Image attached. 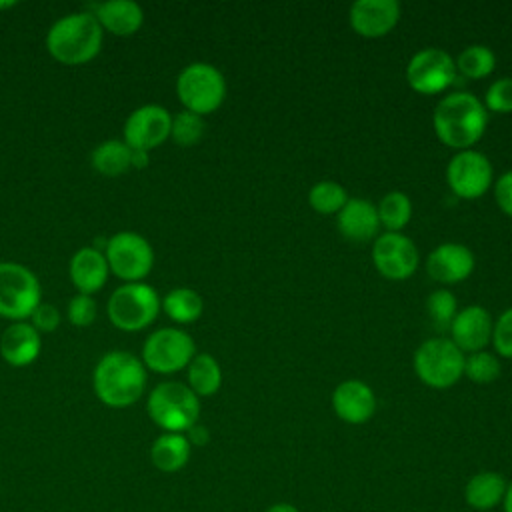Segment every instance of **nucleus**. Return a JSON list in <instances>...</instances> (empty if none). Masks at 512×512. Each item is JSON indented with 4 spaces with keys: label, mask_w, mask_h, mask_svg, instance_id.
<instances>
[{
    "label": "nucleus",
    "mask_w": 512,
    "mask_h": 512,
    "mask_svg": "<svg viewBox=\"0 0 512 512\" xmlns=\"http://www.w3.org/2000/svg\"><path fill=\"white\" fill-rule=\"evenodd\" d=\"M92 388L102 404L110 408H128L144 394L146 366L142 358L132 352H106L92 372Z\"/></svg>",
    "instance_id": "1"
},
{
    "label": "nucleus",
    "mask_w": 512,
    "mask_h": 512,
    "mask_svg": "<svg viewBox=\"0 0 512 512\" xmlns=\"http://www.w3.org/2000/svg\"><path fill=\"white\" fill-rule=\"evenodd\" d=\"M488 122V112L482 100L472 92H450L434 108L432 124L436 136L450 148L466 150L476 144Z\"/></svg>",
    "instance_id": "2"
},
{
    "label": "nucleus",
    "mask_w": 512,
    "mask_h": 512,
    "mask_svg": "<svg viewBox=\"0 0 512 512\" xmlns=\"http://www.w3.org/2000/svg\"><path fill=\"white\" fill-rule=\"evenodd\" d=\"M102 40L104 30L90 10L72 12L50 26L46 34V50L60 64L78 66L98 56Z\"/></svg>",
    "instance_id": "3"
},
{
    "label": "nucleus",
    "mask_w": 512,
    "mask_h": 512,
    "mask_svg": "<svg viewBox=\"0 0 512 512\" xmlns=\"http://www.w3.org/2000/svg\"><path fill=\"white\" fill-rule=\"evenodd\" d=\"M146 410L152 422L164 432L182 434L198 422L200 400L188 384L168 380L152 388L146 400Z\"/></svg>",
    "instance_id": "4"
},
{
    "label": "nucleus",
    "mask_w": 512,
    "mask_h": 512,
    "mask_svg": "<svg viewBox=\"0 0 512 512\" xmlns=\"http://www.w3.org/2000/svg\"><path fill=\"white\" fill-rule=\"evenodd\" d=\"M160 306L162 300L150 284L126 282L110 294L106 314L118 330L138 332L156 320Z\"/></svg>",
    "instance_id": "5"
},
{
    "label": "nucleus",
    "mask_w": 512,
    "mask_h": 512,
    "mask_svg": "<svg viewBox=\"0 0 512 512\" xmlns=\"http://www.w3.org/2000/svg\"><path fill=\"white\" fill-rule=\"evenodd\" d=\"M176 94L184 104V110L200 116L210 114L224 102V74L208 62H192L180 70L176 78Z\"/></svg>",
    "instance_id": "6"
},
{
    "label": "nucleus",
    "mask_w": 512,
    "mask_h": 512,
    "mask_svg": "<svg viewBox=\"0 0 512 512\" xmlns=\"http://www.w3.org/2000/svg\"><path fill=\"white\" fill-rule=\"evenodd\" d=\"M414 370L424 384L450 388L464 374V352L450 338H428L414 352Z\"/></svg>",
    "instance_id": "7"
},
{
    "label": "nucleus",
    "mask_w": 512,
    "mask_h": 512,
    "mask_svg": "<svg viewBox=\"0 0 512 512\" xmlns=\"http://www.w3.org/2000/svg\"><path fill=\"white\" fill-rule=\"evenodd\" d=\"M42 302L36 274L18 262H0V316L22 322Z\"/></svg>",
    "instance_id": "8"
},
{
    "label": "nucleus",
    "mask_w": 512,
    "mask_h": 512,
    "mask_svg": "<svg viewBox=\"0 0 512 512\" xmlns=\"http://www.w3.org/2000/svg\"><path fill=\"white\" fill-rule=\"evenodd\" d=\"M104 256L114 276L126 282H142L154 266V250L150 242L130 230L116 232L106 240Z\"/></svg>",
    "instance_id": "9"
},
{
    "label": "nucleus",
    "mask_w": 512,
    "mask_h": 512,
    "mask_svg": "<svg viewBox=\"0 0 512 512\" xmlns=\"http://www.w3.org/2000/svg\"><path fill=\"white\" fill-rule=\"evenodd\" d=\"M196 354L192 336L180 328H160L152 332L142 346V362L158 374H172L190 364Z\"/></svg>",
    "instance_id": "10"
},
{
    "label": "nucleus",
    "mask_w": 512,
    "mask_h": 512,
    "mask_svg": "<svg viewBox=\"0 0 512 512\" xmlns=\"http://www.w3.org/2000/svg\"><path fill=\"white\" fill-rule=\"evenodd\" d=\"M406 80L416 92H442L456 80V62L442 48H422L410 58L406 66Z\"/></svg>",
    "instance_id": "11"
},
{
    "label": "nucleus",
    "mask_w": 512,
    "mask_h": 512,
    "mask_svg": "<svg viewBox=\"0 0 512 512\" xmlns=\"http://www.w3.org/2000/svg\"><path fill=\"white\" fill-rule=\"evenodd\" d=\"M492 164L486 154L474 148L456 152L446 166V180L450 190L460 198H478L492 184Z\"/></svg>",
    "instance_id": "12"
},
{
    "label": "nucleus",
    "mask_w": 512,
    "mask_h": 512,
    "mask_svg": "<svg viewBox=\"0 0 512 512\" xmlns=\"http://www.w3.org/2000/svg\"><path fill=\"white\" fill-rule=\"evenodd\" d=\"M172 114L160 104L138 106L124 122V142L130 150L150 152L170 136Z\"/></svg>",
    "instance_id": "13"
},
{
    "label": "nucleus",
    "mask_w": 512,
    "mask_h": 512,
    "mask_svg": "<svg viewBox=\"0 0 512 512\" xmlns=\"http://www.w3.org/2000/svg\"><path fill=\"white\" fill-rule=\"evenodd\" d=\"M372 262L390 280H404L418 268V248L402 232H384L374 240Z\"/></svg>",
    "instance_id": "14"
},
{
    "label": "nucleus",
    "mask_w": 512,
    "mask_h": 512,
    "mask_svg": "<svg viewBox=\"0 0 512 512\" xmlns=\"http://www.w3.org/2000/svg\"><path fill=\"white\" fill-rule=\"evenodd\" d=\"M492 316L480 304H470L456 312L450 324L452 342L464 352H478L492 340Z\"/></svg>",
    "instance_id": "15"
},
{
    "label": "nucleus",
    "mask_w": 512,
    "mask_h": 512,
    "mask_svg": "<svg viewBox=\"0 0 512 512\" xmlns=\"http://www.w3.org/2000/svg\"><path fill=\"white\" fill-rule=\"evenodd\" d=\"M332 408L340 420L348 424H364L376 412V394L366 382L350 378L334 388Z\"/></svg>",
    "instance_id": "16"
},
{
    "label": "nucleus",
    "mask_w": 512,
    "mask_h": 512,
    "mask_svg": "<svg viewBox=\"0 0 512 512\" xmlns=\"http://www.w3.org/2000/svg\"><path fill=\"white\" fill-rule=\"evenodd\" d=\"M426 270L438 282H460L474 270V252L460 242H442L428 254Z\"/></svg>",
    "instance_id": "17"
},
{
    "label": "nucleus",
    "mask_w": 512,
    "mask_h": 512,
    "mask_svg": "<svg viewBox=\"0 0 512 512\" xmlns=\"http://www.w3.org/2000/svg\"><path fill=\"white\" fill-rule=\"evenodd\" d=\"M398 18V0H356L350 6V24L360 36H384L396 26Z\"/></svg>",
    "instance_id": "18"
},
{
    "label": "nucleus",
    "mask_w": 512,
    "mask_h": 512,
    "mask_svg": "<svg viewBox=\"0 0 512 512\" xmlns=\"http://www.w3.org/2000/svg\"><path fill=\"white\" fill-rule=\"evenodd\" d=\"M40 350V332L30 322H12L0 336V356L14 368L32 364Z\"/></svg>",
    "instance_id": "19"
},
{
    "label": "nucleus",
    "mask_w": 512,
    "mask_h": 512,
    "mask_svg": "<svg viewBox=\"0 0 512 512\" xmlns=\"http://www.w3.org/2000/svg\"><path fill=\"white\" fill-rule=\"evenodd\" d=\"M90 12L100 22L102 30L116 36H132L144 22V10L134 0H106L90 6Z\"/></svg>",
    "instance_id": "20"
},
{
    "label": "nucleus",
    "mask_w": 512,
    "mask_h": 512,
    "mask_svg": "<svg viewBox=\"0 0 512 512\" xmlns=\"http://www.w3.org/2000/svg\"><path fill=\"white\" fill-rule=\"evenodd\" d=\"M108 274H110V268L104 252L92 246H84L74 252L70 260V280L78 290V294L92 296L106 284Z\"/></svg>",
    "instance_id": "21"
},
{
    "label": "nucleus",
    "mask_w": 512,
    "mask_h": 512,
    "mask_svg": "<svg viewBox=\"0 0 512 512\" xmlns=\"http://www.w3.org/2000/svg\"><path fill=\"white\" fill-rule=\"evenodd\" d=\"M338 230L354 242L370 240L378 226V210L376 206L366 198H348L346 204L338 212Z\"/></svg>",
    "instance_id": "22"
},
{
    "label": "nucleus",
    "mask_w": 512,
    "mask_h": 512,
    "mask_svg": "<svg viewBox=\"0 0 512 512\" xmlns=\"http://www.w3.org/2000/svg\"><path fill=\"white\" fill-rule=\"evenodd\" d=\"M190 442L184 434L164 432L150 446V460L160 472L172 474L182 470L190 460Z\"/></svg>",
    "instance_id": "23"
},
{
    "label": "nucleus",
    "mask_w": 512,
    "mask_h": 512,
    "mask_svg": "<svg viewBox=\"0 0 512 512\" xmlns=\"http://www.w3.org/2000/svg\"><path fill=\"white\" fill-rule=\"evenodd\" d=\"M506 480L498 472H478L474 474L464 488V498L466 504L474 510H492L498 504H502L504 494H506Z\"/></svg>",
    "instance_id": "24"
},
{
    "label": "nucleus",
    "mask_w": 512,
    "mask_h": 512,
    "mask_svg": "<svg viewBox=\"0 0 512 512\" xmlns=\"http://www.w3.org/2000/svg\"><path fill=\"white\" fill-rule=\"evenodd\" d=\"M130 156H132V150L126 146L124 140H104L92 150L90 164L102 176L114 178L124 174L128 168H132Z\"/></svg>",
    "instance_id": "25"
},
{
    "label": "nucleus",
    "mask_w": 512,
    "mask_h": 512,
    "mask_svg": "<svg viewBox=\"0 0 512 512\" xmlns=\"http://www.w3.org/2000/svg\"><path fill=\"white\" fill-rule=\"evenodd\" d=\"M188 368V386L190 390L200 396H212L222 384V370L218 360L212 354L200 352L194 354Z\"/></svg>",
    "instance_id": "26"
},
{
    "label": "nucleus",
    "mask_w": 512,
    "mask_h": 512,
    "mask_svg": "<svg viewBox=\"0 0 512 512\" xmlns=\"http://www.w3.org/2000/svg\"><path fill=\"white\" fill-rule=\"evenodd\" d=\"M162 310L174 322L190 324L200 318V314L204 310V302L196 290H192L188 286H178V288H172L170 292H166V296L162 298Z\"/></svg>",
    "instance_id": "27"
},
{
    "label": "nucleus",
    "mask_w": 512,
    "mask_h": 512,
    "mask_svg": "<svg viewBox=\"0 0 512 512\" xmlns=\"http://www.w3.org/2000/svg\"><path fill=\"white\" fill-rule=\"evenodd\" d=\"M376 210L378 220L386 228V232H400L412 216V202L404 192L392 190L382 196Z\"/></svg>",
    "instance_id": "28"
},
{
    "label": "nucleus",
    "mask_w": 512,
    "mask_h": 512,
    "mask_svg": "<svg viewBox=\"0 0 512 512\" xmlns=\"http://www.w3.org/2000/svg\"><path fill=\"white\" fill-rule=\"evenodd\" d=\"M494 66L496 56L492 48L484 44H470L456 58V68L468 78H484L494 70Z\"/></svg>",
    "instance_id": "29"
},
{
    "label": "nucleus",
    "mask_w": 512,
    "mask_h": 512,
    "mask_svg": "<svg viewBox=\"0 0 512 512\" xmlns=\"http://www.w3.org/2000/svg\"><path fill=\"white\" fill-rule=\"evenodd\" d=\"M348 194L346 188L336 180H320L308 192L310 206L320 214H338L346 204Z\"/></svg>",
    "instance_id": "30"
},
{
    "label": "nucleus",
    "mask_w": 512,
    "mask_h": 512,
    "mask_svg": "<svg viewBox=\"0 0 512 512\" xmlns=\"http://www.w3.org/2000/svg\"><path fill=\"white\" fill-rule=\"evenodd\" d=\"M204 134V118L190 110H182L172 116L170 138L180 146H194Z\"/></svg>",
    "instance_id": "31"
},
{
    "label": "nucleus",
    "mask_w": 512,
    "mask_h": 512,
    "mask_svg": "<svg viewBox=\"0 0 512 512\" xmlns=\"http://www.w3.org/2000/svg\"><path fill=\"white\" fill-rule=\"evenodd\" d=\"M464 374L478 384H486L498 378L500 374V362L494 354L478 350L464 356Z\"/></svg>",
    "instance_id": "32"
},
{
    "label": "nucleus",
    "mask_w": 512,
    "mask_h": 512,
    "mask_svg": "<svg viewBox=\"0 0 512 512\" xmlns=\"http://www.w3.org/2000/svg\"><path fill=\"white\" fill-rule=\"evenodd\" d=\"M456 304H458L456 296L450 290H446V288H438V290H434L428 296L426 310H428V314H430V318H432L436 328H450L452 318L458 312Z\"/></svg>",
    "instance_id": "33"
},
{
    "label": "nucleus",
    "mask_w": 512,
    "mask_h": 512,
    "mask_svg": "<svg viewBox=\"0 0 512 512\" xmlns=\"http://www.w3.org/2000/svg\"><path fill=\"white\" fill-rule=\"evenodd\" d=\"M484 106L492 112H512V78L502 76L486 88Z\"/></svg>",
    "instance_id": "34"
},
{
    "label": "nucleus",
    "mask_w": 512,
    "mask_h": 512,
    "mask_svg": "<svg viewBox=\"0 0 512 512\" xmlns=\"http://www.w3.org/2000/svg\"><path fill=\"white\" fill-rule=\"evenodd\" d=\"M68 320L76 328H86L96 320V302L90 294H76L68 302Z\"/></svg>",
    "instance_id": "35"
},
{
    "label": "nucleus",
    "mask_w": 512,
    "mask_h": 512,
    "mask_svg": "<svg viewBox=\"0 0 512 512\" xmlns=\"http://www.w3.org/2000/svg\"><path fill=\"white\" fill-rule=\"evenodd\" d=\"M492 342L496 352L512 358V306L506 308L492 326Z\"/></svg>",
    "instance_id": "36"
},
{
    "label": "nucleus",
    "mask_w": 512,
    "mask_h": 512,
    "mask_svg": "<svg viewBox=\"0 0 512 512\" xmlns=\"http://www.w3.org/2000/svg\"><path fill=\"white\" fill-rule=\"evenodd\" d=\"M32 326L38 330V332H52L58 328L60 324V310L54 306V304H48V302H40L36 306V310L32 312Z\"/></svg>",
    "instance_id": "37"
},
{
    "label": "nucleus",
    "mask_w": 512,
    "mask_h": 512,
    "mask_svg": "<svg viewBox=\"0 0 512 512\" xmlns=\"http://www.w3.org/2000/svg\"><path fill=\"white\" fill-rule=\"evenodd\" d=\"M494 196L502 212L512 216V170L498 176L494 184Z\"/></svg>",
    "instance_id": "38"
},
{
    "label": "nucleus",
    "mask_w": 512,
    "mask_h": 512,
    "mask_svg": "<svg viewBox=\"0 0 512 512\" xmlns=\"http://www.w3.org/2000/svg\"><path fill=\"white\" fill-rule=\"evenodd\" d=\"M184 436L188 438L190 446H204V444H208V440H210L208 428H206L204 424H198V422H196L192 428H188Z\"/></svg>",
    "instance_id": "39"
},
{
    "label": "nucleus",
    "mask_w": 512,
    "mask_h": 512,
    "mask_svg": "<svg viewBox=\"0 0 512 512\" xmlns=\"http://www.w3.org/2000/svg\"><path fill=\"white\" fill-rule=\"evenodd\" d=\"M130 166H132V168H146V166H148V152H144V150H132Z\"/></svg>",
    "instance_id": "40"
},
{
    "label": "nucleus",
    "mask_w": 512,
    "mask_h": 512,
    "mask_svg": "<svg viewBox=\"0 0 512 512\" xmlns=\"http://www.w3.org/2000/svg\"><path fill=\"white\" fill-rule=\"evenodd\" d=\"M266 512H300V510L288 502H278V504H272Z\"/></svg>",
    "instance_id": "41"
},
{
    "label": "nucleus",
    "mask_w": 512,
    "mask_h": 512,
    "mask_svg": "<svg viewBox=\"0 0 512 512\" xmlns=\"http://www.w3.org/2000/svg\"><path fill=\"white\" fill-rule=\"evenodd\" d=\"M502 502H504V512H512V484H508Z\"/></svg>",
    "instance_id": "42"
},
{
    "label": "nucleus",
    "mask_w": 512,
    "mask_h": 512,
    "mask_svg": "<svg viewBox=\"0 0 512 512\" xmlns=\"http://www.w3.org/2000/svg\"><path fill=\"white\" fill-rule=\"evenodd\" d=\"M12 6H16V2H14V0H10V2H0V10H4V8H12Z\"/></svg>",
    "instance_id": "43"
}]
</instances>
